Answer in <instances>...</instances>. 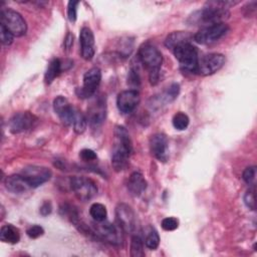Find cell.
I'll return each instance as SVG.
<instances>
[{"instance_id": "cell-33", "label": "cell", "mask_w": 257, "mask_h": 257, "mask_svg": "<svg viewBox=\"0 0 257 257\" xmlns=\"http://www.w3.org/2000/svg\"><path fill=\"white\" fill-rule=\"evenodd\" d=\"M179 91H180V86H179V84H178V83H173V84L168 88V90H167L166 93H165V96H164V97H165L166 101H167V102H170V101L174 100V99L178 96Z\"/></svg>"}, {"instance_id": "cell-11", "label": "cell", "mask_w": 257, "mask_h": 257, "mask_svg": "<svg viewBox=\"0 0 257 257\" xmlns=\"http://www.w3.org/2000/svg\"><path fill=\"white\" fill-rule=\"evenodd\" d=\"M22 177L28 182L31 188H37L51 178V171L41 166H28L21 172Z\"/></svg>"}, {"instance_id": "cell-30", "label": "cell", "mask_w": 257, "mask_h": 257, "mask_svg": "<svg viewBox=\"0 0 257 257\" xmlns=\"http://www.w3.org/2000/svg\"><path fill=\"white\" fill-rule=\"evenodd\" d=\"M162 228L166 231H174L179 227V221L174 217H167L162 221Z\"/></svg>"}, {"instance_id": "cell-10", "label": "cell", "mask_w": 257, "mask_h": 257, "mask_svg": "<svg viewBox=\"0 0 257 257\" xmlns=\"http://www.w3.org/2000/svg\"><path fill=\"white\" fill-rule=\"evenodd\" d=\"M101 80V71L97 67L88 69L83 75V85L76 89V94L80 98H88L92 96Z\"/></svg>"}, {"instance_id": "cell-1", "label": "cell", "mask_w": 257, "mask_h": 257, "mask_svg": "<svg viewBox=\"0 0 257 257\" xmlns=\"http://www.w3.org/2000/svg\"><path fill=\"white\" fill-rule=\"evenodd\" d=\"M237 4L232 1H210L206 3V6L194 12L188 19V22L192 25H202L203 27L224 23L229 18L228 7Z\"/></svg>"}, {"instance_id": "cell-22", "label": "cell", "mask_w": 257, "mask_h": 257, "mask_svg": "<svg viewBox=\"0 0 257 257\" xmlns=\"http://www.w3.org/2000/svg\"><path fill=\"white\" fill-rule=\"evenodd\" d=\"M0 239L1 241L6 243L16 244L20 240L19 230L13 225H10V224L4 225L1 227V230H0Z\"/></svg>"}, {"instance_id": "cell-24", "label": "cell", "mask_w": 257, "mask_h": 257, "mask_svg": "<svg viewBox=\"0 0 257 257\" xmlns=\"http://www.w3.org/2000/svg\"><path fill=\"white\" fill-rule=\"evenodd\" d=\"M144 252V241L141 236L135 234L132 237L131 241V256L132 257H143Z\"/></svg>"}, {"instance_id": "cell-12", "label": "cell", "mask_w": 257, "mask_h": 257, "mask_svg": "<svg viewBox=\"0 0 257 257\" xmlns=\"http://www.w3.org/2000/svg\"><path fill=\"white\" fill-rule=\"evenodd\" d=\"M115 219L117 225L125 233H134L136 229V215L131 206L120 203L115 208Z\"/></svg>"}, {"instance_id": "cell-8", "label": "cell", "mask_w": 257, "mask_h": 257, "mask_svg": "<svg viewBox=\"0 0 257 257\" xmlns=\"http://www.w3.org/2000/svg\"><path fill=\"white\" fill-rule=\"evenodd\" d=\"M119 230H120L119 226L116 227L115 225L109 222H106L105 220L100 222L94 221V224L92 227L93 234H95L97 237L101 238L102 240L114 245L121 243L122 237Z\"/></svg>"}, {"instance_id": "cell-26", "label": "cell", "mask_w": 257, "mask_h": 257, "mask_svg": "<svg viewBox=\"0 0 257 257\" xmlns=\"http://www.w3.org/2000/svg\"><path fill=\"white\" fill-rule=\"evenodd\" d=\"M160 244V237L158 232L154 228H149V231L146 233L145 237V245L151 249L155 250L158 248Z\"/></svg>"}, {"instance_id": "cell-32", "label": "cell", "mask_w": 257, "mask_h": 257, "mask_svg": "<svg viewBox=\"0 0 257 257\" xmlns=\"http://www.w3.org/2000/svg\"><path fill=\"white\" fill-rule=\"evenodd\" d=\"M78 1H69L67 5V17L70 22H75L77 17V5Z\"/></svg>"}, {"instance_id": "cell-13", "label": "cell", "mask_w": 257, "mask_h": 257, "mask_svg": "<svg viewBox=\"0 0 257 257\" xmlns=\"http://www.w3.org/2000/svg\"><path fill=\"white\" fill-rule=\"evenodd\" d=\"M38 118L29 111H21L13 114L9 120V128L12 134H21L34 127Z\"/></svg>"}, {"instance_id": "cell-28", "label": "cell", "mask_w": 257, "mask_h": 257, "mask_svg": "<svg viewBox=\"0 0 257 257\" xmlns=\"http://www.w3.org/2000/svg\"><path fill=\"white\" fill-rule=\"evenodd\" d=\"M189 122H190L189 116L182 111L177 112L173 117V125L178 131L186 130L189 125Z\"/></svg>"}, {"instance_id": "cell-2", "label": "cell", "mask_w": 257, "mask_h": 257, "mask_svg": "<svg viewBox=\"0 0 257 257\" xmlns=\"http://www.w3.org/2000/svg\"><path fill=\"white\" fill-rule=\"evenodd\" d=\"M115 143L111 155V165L116 172L124 170L128 164V159L132 154V142L127 131L117 125L114 130Z\"/></svg>"}, {"instance_id": "cell-17", "label": "cell", "mask_w": 257, "mask_h": 257, "mask_svg": "<svg viewBox=\"0 0 257 257\" xmlns=\"http://www.w3.org/2000/svg\"><path fill=\"white\" fill-rule=\"evenodd\" d=\"M150 150L152 155L160 162H166L169 154L168 139L164 134H155L150 139Z\"/></svg>"}, {"instance_id": "cell-18", "label": "cell", "mask_w": 257, "mask_h": 257, "mask_svg": "<svg viewBox=\"0 0 257 257\" xmlns=\"http://www.w3.org/2000/svg\"><path fill=\"white\" fill-rule=\"evenodd\" d=\"M80 53L83 59L90 60L94 56V36L88 27H82L79 34Z\"/></svg>"}, {"instance_id": "cell-25", "label": "cell", "mask_w": 257, "mask_h": 257, "mask_svg": "<svg viewBox=\"0 0 257 257\" xmlns=\"http://www.w3.org/2000/svg\"><path fill=\"white\" fill-rule=\"evenodd\" d=\"M89 214L94 221L100 222V221L105 220L107 212H106V208L104 205H102L100 203H94L90 206Z\"/></svg>"}, {"instance_id": "cell-5", "label": "cell", "mask_w": 257, "mask_h": 257, "mask_svg": "<svg viewBox=\"0 0 257 257\" xmlns=\"http://www.w3.org/2000/svg\"><path fill=\"white\" fill-rule=\"evenodd\" d=\"M0 21L13 36H23L27 31V24L24 18L17 11L12 9H2L0 13Z\"/></svg>"}, {"instance_id": "cell-38", "label": "cell", "mask_w": 257, "mask_h": 257, "mask_svg": "<svg viewBox=\"0 0 257 257\" xmlns=\"http://www.w3.org/2000/svg\"><path fill=\"white\" fill-rule=\"evenodd\" d=\"M51 211H52V206H51V203L48 202V201L44 202V203L42 204V206L40 207V213H41V215H43V216L49 215V214L51 213Z\"/></svg>"}, {"instance_id": "cell-3", "label": "cell", "mask_w": 257, "mask_h": 257, "mask_svg": "<svg viewBox=\"0 0 257 257\" xmlns=\"http://www.w3.org/2000/svg\"><path fill=\"white\" fill-rule=\"evenodd\" d=\"M139 58L144 66L149 70L151 83L157 84L159 81L160 68L163 63L161 51L156 46L146 43L139 50Z\"/></svg>"}, {"instance_id": "cell-35", "label": "cell", "mask_w": 257, "mask_h": 257, "mask_svg": "<svg viewBox=\"0 0 257 257\" xmlns=\"http://www.w3.org/2000/svg\"><path fill=\"white\" fill-rule=\"evenodd\" d=\"M79 157L84 162H92L97 159V156L94 151L90 149H83L79 152Z\"/></svg>"}, {"instance_id": "cell-37", "label": "cell", "mask_w": 257, "mask_h": 257, "mask_svg": "<svg viewBox=\"0 0 257 257\" xmlns=\"http://www.w3.org/2000/svg\"><path fill=\"white\" fill-rule=\"evenodd\" d=\"M127 82L131 85H134V86H138L140 84V77H139V74L137 73L136 70L131 69L128 77H127Z\"/></svg>"}, {"instance_id": "cell-19", "label": "cell", "mask_w": 257, "mask_h": 257, "mask_svg": "<svg viewBox=\"0 0 257 257\" xmlns=\"http://www.w3.org/2000/svg\"><path fill=\"white\" fill-rule=\"evenodd\" d=\"M5 187L6 189L13 194H23L31 189L28 182L19 175H11L5 179Z\"/></svg>"}, {"instance_id": "cell-31", "label": "cell", "mask_w": 257, "mask_h": 257, "mask_svg": "<svg viewBox=\"0 0 257 257\" xmlns=\"http://www.w3.org/2000/svg\"><path fill=\"white\" fill-rule=\"evenodd\" d=\"M256 177V167H248L243 172L242 178L248 185H253Z\"/></svg>"}, {"instance_id": "cell-36", "label": "cell", "mask_w": 257, "mask_h": 257, "mask_svg": "<svg viewBox=\"0 0 257 257\" xmlns=\"http://www.w3.org/2000/svg\"><path fill=\"white\" fill-rule=\"evenodd\" d=\"M43 233H44V230H43V228H42L41 226H39V225L31 226V227L28 228L27 231H26V234H27L28 237L31 238V239H36V238L42 236Z\"/></svg>"}, {"instance_id": "cell-6", "label": "cell", "mask_w": 257, "mask_h": 257, "mask_svg": "<svg viewBox=\"0 0 257 257\" xmlns=\"http://www.w3.org/2000/svg\"><path fill=\"white\" fill-rule=\"evenodd\" d=\"M70 188L80 201H88L97 194L96 184L85 177H73L70 179Z\"/></svg>"}, {"instance_id": "cell-16", "label": "cell", "mask_w": 257, "mask_h": 257, "mask_svg": "<svg viewBox=\"0 0 257 257\" xmlns=\"http://www.w3.org/2000/svg\"><path fill=\"white\" fill-rule=\"evenodd\" d=\"M140 102V94L136 89L121 91L116 98V105L120 112H132Z\"/></svg>"}, {"instance_id": "cell-29", "label": "cell", "mask_w": 257, "mask_h": 257, "mask_svg": "<svg viewBox=\"0 0 257 257\" xmlns=\"http://www.w3.org/2000/svg\"><path fill=\"white\" fill-rule=\"evenodd\" d=\"M244 203L245 205L251 209L255 210L256 209V200H255V187L252 185L251 188L245 193L244 195Z\"/></svg>"}, {"instance_id": "cell-23", "label": "cell", "mask_w": 257, "mask_h": 257, "mask_svg": "<svg viewBox=\"0 0 257 257\" xmlns=\"http://www.w3.org/2000/svg\"><path fill=\"white\" fill-rule=\"evenodd\" d=\"M61 70H62V63H61L60 59H58V58L52 59L49 62L48 67H47L46 72H45L44 79H45L46 83L50 84L59 75Z\"/></svg>"}, {"instance_id": "cell-20", "label": "cell", "mask_w": 257, "mask_h": 257, "mask_svg": "<svg viewBox=\"0 0 257 257\" xmlns=\"http://www.w3.org/2000/svg\"><path fill=\"white\" fill-rule=\"evenodd\" d=\"M147 188V181L140 172H134L127 181V190L135 196L139 197Z\"/></svg>"}, {"instance_id": "cell-7", "label": "cell", "mask_w": 257, "mask_h": 257, "mask_svg": "<svg viewBox=\"0 0 257 257\" xmlns=\"http://www.w3.org/2000/svg\"><path fill=\"white\" fill-rule=\"evenodd\" d=\"M229 27L224 23H218L202 27L194 36V40L200 44H210L221 39L228 32Z\"/></svg>"}, {"instance_id": "cell-39", "label": "cell", "mask_w": 257, "mask_h": 257, "mask_svg": "<svg viewBox=\"0 0 257 257\" xmlns=\"http://www.w3.org/2000/svg\"><path fill=\"white\" fill-rule=\"evenodd\" d=\"M73 44V35L71 33H67L65 40H64V47L68 50Z\"/></svg>"}, {"instance_id": "cell-21", "label": "cell", "mask_w": 257, "mask_h": 257, "mask_svg": "<svg viewBox=\"0 0 257 257\" xmlns=\"http://www.w3.org/2000/svg\"><path fill=\"white\" fill-rule=\"evenodd\" d=\"M191 39H193V36H191L188 32L175 31L167 36L165 40V45L166 47L174 50L177 46L186 42H190Z\"/></svg>"}, {"instance_id": "cell-4", "label": "cell", "mask_w": 257, "mask_h": 257, "mask_svg": "<svg viewBox=\"0 0 257 257\" xmlns=\"http://www.w3.org/2000/svg\"><path fill=\"white\" fill-rule=\"evenodd\" d=\"M173 52L183 70L196 73L197 64L199 60L198 51L197 48L191 42H186L177 46L173 50Z\"/></svg>"}, {"instance_id": "cell-27", "label": "cell", "mask_w": 257, "mask_h": 257, "mask_svg": "<svg viewBox=\"0 0 257 257\" xmlns=\"http://www.w3.org/2000/svg\"><path fill=\"white\" fill-rule=\"evenodd\" d=\"M86 125H87V118L85 117V115L81 111H79L77 109L76 113H75V117H74L73 123H72L73 131L76 134L80 135V134H82L85 131Z\"/></svg>"}, {"instance_id": "cell-9", "label": "cell", "mask_w": 257, "mask_h": 257, "mask_svg": "<svg viewBox=\"0 0 257 257\" xmlns=\"http://www.w3.org/2000/svg\"><path fill=\"white\" fill-rule=\"evenodd\" d=\"M225 56L221 53H209L198 60L196 73L201 75H211L217 72L225 64Z\"/></svg>"}, {"instance_id": "cell-15", "label": "cell", "mask_w": 257, "mask_h": 257, "mask_svg": "<svg viewBox=\"0 0 257 257\" xmlns=\"http://www.w3.org/2000/svg\"><path fill=\"white\" fill-rule=\"evenodd\" d=\"M106 114V104L105 98L102 96H97L93 99L87 108V121L92 126L100 125L105 119Z\"/></svg>"}, {"instance_id": "cell-34", "label": "cell", "mask_w": 257, "mask_h": 257, "mask_svg": "<svg viewBox=\"0 0 257 257\" xmlns=\"http://www.w3.org/2000/svg\"><path fill=\"white\" fill-rule=\"evenodd\" d=\"M0 37H1L2 44L5 46H9L13 42L14 36L4 26L0 25Z\"/></svg>"}, {"instance_id": "cell-14", "label": "cell", "mask_w": 257, "mask_h": 257, "mask_svg": "<svg viewBox=\"0 0 257 257\" xmlns=\"http://www.w3.org/2000/svg\"><path fill=\"white\" fill-rule=\"evenodd\" d=\"M53 108L64 124L72 125L77 109L73 107L64 96L59 95L54 98Z\"/></svg>"}]
</instances>
